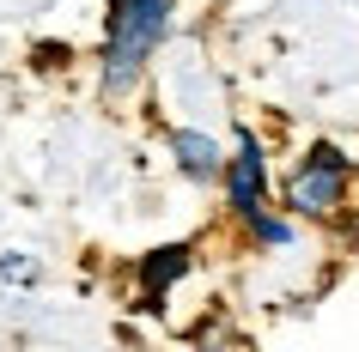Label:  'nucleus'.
<instances>
[{"mask_svg":"<svg viewBox=\"0 0 359 352\" xmlns=\"http://www.w3.org/2000/svg\"><path fill=\"white\" fill-rule=\"evenodd\" d=\"M177 24V0H110L104 13V55H97V92L134 97L140 79L152 73V55L170 43Z\"/></svg>","mask_w":359,"mask_h":352,"instance_id":"nucleus-1","label":"nucleus"},{"mask_svg":"<svg viewBox=\"0 0 359 352\" xmlns=\"http://www.w3.org/2000/svg\"><path fill=\"white\" fill-rule=\"evenodd\" d=\"M347 188H353V170L341 164H317V158H299V164L286 170L280 183V206L292 219H341L347 213Z\"/></svg>","mask_w":359,"mask_h":352,"instance_id":"nucleus-2","label":"nucleus"},{"mask_svg":"<svg viewBox=\"0 0 359 352\" xmlns=\"http://www.w3.org/2000/svg\"><path fill=\"white\" fill-rule=\"evenodd\" d=\"M219 188H226V213H231L238 225H244L250 213H262V206H268V146H262L250 128L238 134V146H231V158H226Z\"/></svg>","mask_w":359,"mask_h":352,"instance_id":"nucleus-3","label":"nucleus"},{"mask_svg":"<svg viewBox=\"0 0 359 352\" xmlns=\"http://www.w3.org/2000/svg\"><path fill=\"white\" fill-rule=\"evenodd\" d=\"M165 152L177 158V170L189 183H219L226 176V158H231L208 128H165Z\"/></svg>","mask_w":359,"mask_h":352,"instance_id":"nucleus-4","label":"nucleus"},{"mask_svg":"<svg viewBox=\"0 0 359 352\" xmlns=\"http://www.w3.org/2000/svg\"><path fill=\"white\" fill-rule=\"evenodd\" d=\"M189 267H195V249H189V243H158V249H147V255L134 261V286L165 297L177 279L189 274Z\"/></svg>","mask_w":359,"mask_h":352,"instance_id":"nucleus-5","label":"nucleus"},{"mask_svg":"<svg viewBox=\"0 0 359 352\" xmlns=\"http://www.w3.org/2000/svg\"><path fill=\"white\" fill-rule=\"evenodd\" d=\"M250 243H262V249H286L292 243V213H274V206H262V213H250L244 219Z\"/></svg>","mask_w":359,"mask_h":352,"instance_id":"nucleus-6","label":"nucleus"},{"mask_svg":"<svg viewBox=\"0 0 359 352\" xmlns=\"http://www.w3.org/2000/svg\"><path fill=\"white\" fill-rule=\"evenodd\" d=\"M31 61H37V67H67V61H74V49H67V43H37V49H31Z\"/></svg>","mask_w":359,"mask_h":352,"instance_id":"nucleus-7","label":"nucleus"},{"mask_svg":"<svg viewBox=\"0 0 359 352\" xmlns=\"http://www.w3.org/2000/svg\"><path fill=\"white\" fill-rule=\"evenodd\" d=\"M37 267H31V255H19V249H6L0 255V279H31Z\"/></svg>","mask_w":359,"mask_h":352,"instance_id":"nucleus-8","label":"nucleus"}]
</instances>
